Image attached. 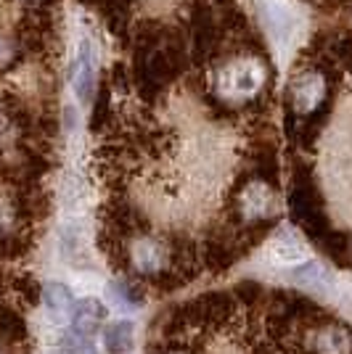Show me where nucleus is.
Segmentation results:
<instances>
[{
    "label": "nucleus",
    "instance_id": "1",
    "mask_svg": "<svg viewBox=\"0 0 352 354\" xmlns=\"http://www.w3.org/2000/svg\"><path fill=\"white\" fill-rule=\"evenodd\" d=\"M276 217H279V198L267 183L249 180L234 198V220L247 230H260Z\"/></svg>",
    "mask_w": 352,
    "mask_h": 354
},
{
    "label": "nucleus",
    "instance_id": "2",
    "mask_svg": "<svg viewBox=\"0 0 352 354\" xmlns=\"http://www.w3.org/2000/svg\"><path fill=\"white\" fill-rule=\"evenodd\" d=\"M265 74L257 61H236L218 80V90L225 101H247L263 88Z\"/></svg>",
    "mask_w": 352,
    "mask_h": 354
},
{
    "label": "nucleus",
    "instance_id": "3",
    "mask_svg": "<svg viewBox=\"0 0 352 354\" xmlns=\"http://www.w3.org/2000/svg\"><path fill=\"white\" fill-rule=\"evenodd\" d=\"M74 93L82 104H90L96 93V53L93 43L82 40L77 48V61H74Z\"/></svg>",
    "mask_w": 352,
    "mask_h": 354
},
{
    "label": "nucleus",
    "instance_id": "4",
    "mask_svg": "<svg viewBox=\"0 0 352 354\" xmlns=\"http://www.w3.org/2000/svg\"><path fill=\"white\" fill-rule=\"evenodd\" d=\"M326 101V85L318 74H305L292 85V106L297 114H313Z\"/></svg>",
    "mask_w": 352,
    "mask_h": 354
},
{
    "label": "nucleus",
    "instance_id": "5",
    "mask_svg": "<svg viewBox=\"0 0 352 354\" xmlns=\"http://www.w3.org/2000/svg\"><path fill=\"white\" fill-rule=\"evenodd\" d=\"M106 315H109V310L103 307V301H98V299H82V301H74L72 333L90 339V336L101 328V323L106 320Z\"/></svg>",
    "mask_w": 352,
    "mask_h": 354
},
{
    "label": "nucleus",
    "instance_id": "6",
    "mask_svg": "<svg viewBox=\"0 0 352 354\" xmlns=\"http://www.w3.org/2000/svg\"><path fill=\"white\" fill-rule=\"evenodd\" d=\"M132 341H135V328H132L130 320H119V323L106 325V330H103V346L112 354L130 352Z\"/></svg>",
    "mask_w": 352,
    "mask_h": 354
},
{
    "label": "nucleus",
    "instance_id": "7",
    "mask_svg": "<svg viewBox=\"0 0 352 354\" xmlns=\"http://www.w3.org/2000/svg\"><path fill=\"white\" fill-rule=\"evenodd\" d=\"M43 301H45V307H48V312L56 315V317L72 315V310H74V296L64 283H48L43 291Z\"/></svg>",
    "mask_w": 352,
    "mask_h": 354
},
{
    "label": "nucleus",
    "instance_id": "8",
    "mask_svg": "<svg viewBox=\"0 0 352 354\" xmlns=\"http://www.w3.org/2000/svg\"><path fill=\"white\" fill-rule=\"evenodd\" d=\"M297 283H308V286H323L326 283V267L321 262H302L299 267H294L292 272Z\"/></svg>",
    "mask_w": 352,
    "mask_h": 354
},
{
    "label": "nucleus",
    "instance_id": "9",
    "mask_svg": "<svg viewBox=\"0 0 352 354\" xmlns=\"http://www.w3.org/2000/svg\"><path fill=\"white\" fill-rule=\"evenodd\" d=\"M0 333L8 341H21L27 336L24 320H21L14 310H0Z\"/></svg>",
    "mask_w": 352,
    "mask_h": 354
},
{
    "label": "nucleus",
    "instance_id": "10",
    "mask_svg": "<svg viewBox=\"0 0 352 354\" xmlns=\"http://www.w3.org/2000/svg\"><path fill=\"white\" fill-rule=\"evenodd\" d=\"M276 254H279L281 259H302L305 257V246L302 243H297V238L292 233H286V230H281L279 236H276Z\"/></svg>",
    "mask_w": 352,
    "mask_h": 354
},
{
    "label": "nucleus",
    "instance_id": "11",
    "mask_svg": "<svg viewBox=\"0 0 352 354\" xmlns=\"http://www.w3.org/2000/svg\"><path fill=\"white\" fill-rule=\"evenodd\" d=\"M56 354H96V349H93L90 339L77 336V333H69V336H64V339H61Z\"/></svg>",
    "mask_w": 352,
    "mask_h": 354
},
{
    "label": "nucleus",
    "instance_id": "12",
    "mask_svg": "<svg viewBox=\"0 0 352 354\" xmlns=\"http://www.w3.org/2000/svg\"><path fill=\"white\" fill-rule=\"evenodd\" d=\"M154 354H199V352H193V349H186V346H167V349H161V352H154Z\"/></svg>",
    "mask_w": 352,
    "mask_h": 354
}]
</instances>
